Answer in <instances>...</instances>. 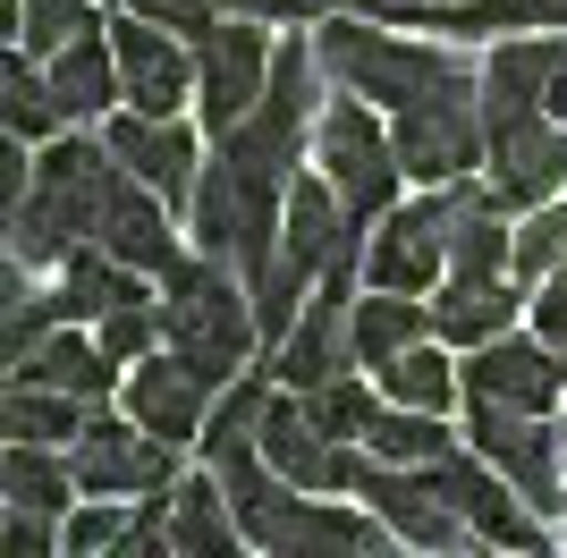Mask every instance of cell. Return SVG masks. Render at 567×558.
I'll list each match as a JSON object with an SVG mask.
<instances>
[{"mask_svg":"<svg viewBox=\"0 0 567 558\" xmlns=\"http://www.w3.org/2000/svg\"><path fill=\"white\" fill-rule=\"evenodd\" d=\"M111 186H118V153L94 136H60L34 162V186L25 204L9 211V255L25 271H60L76 246L102 237V211H111Z\"/></svg>","mask_w":567,"mask_h":558,"instance_id":"obj_1","label":"cell"},{"mask_svg":"<svg viewBox=\"0 0 567 558\" xmlns=\"http://www.w3.org/2000/svg\"><path fill=\"white\" fill-rule=\"evenodd\" d=\"M162 322H169L162 348H178L213 390H229L237 372H246V355L262 348L255 288H237L229 262H213V255H187L178 271L162 279Z\"/></svg>","mask_w":567,"mask_h":558,"instance_id":"obj_2","label":"cell"},{"mask_svg":"<svg viewBox=\"0 0 567 558\" xmlns=\"http://www.w3.org/2000/svg\"><path fill=\"white\" fill-rule=\"evenodd\" d=\"M280 220H288V178L237 162L220 144L204 162V186H195V246L213 262H229L237 279H255L262 262L280 255Z\"/></svg>","mask_w":567,"mask_h":558,"instance_id":"obj_3","label":"cell"},{"mask_svg":"<svg viewBox=\"0 0 567 558\" xmlns=\"http://www.w3.org/2000/svg\"><path fill=\"white\" fill-rule=\"evenodd\" d=\"M399 162L406 178H424V186H457L466 169L492 162V118H483V76L474 69H450L432 93H415L399 111Z\"/></svg>","mask_w":567,"mask_h":558,"instance_id":"obj_4","label":"cell"},{"mask_svg":"<svg viewBox=\"0 0 567 558\" xmlns=\"http://www.w3.org/2000/svg\"><path fill=\"white\" fill-rule=\"evenodd\" d=\"M313 51H322L331 85L364 93V102H390V111H406L415 93H432L450 69H466L450 43H406V34H381V25H355V18H331L313 34Z\"/></svg>","mask_w":567,"mask_h":558,"instance_id":"obj_5","label":"cell"},{"mask_svg":"<svg viewBox=\"0 0 567 558\" xmlns=\"http://www.w3.org/2000/svg\"><path fill=\"white\" fill-rule=\"evenodd\" d=\"M322 51L313 43H280L271 51V85H262V102H255V118H237L229 136V153L237 162H255V169H271V178H297V153H306V136L322 127Z\"/></svg>","mask_w":567,"mask_h":558,"instance_id":"obj_6","label":"cell"},{"mask_svg":"<svg viewBox=\"0 0 567 558\" xmlns=\"http://www.w3.org/2000/svg\"><path fill=\"white\" fill-rule=\"evenodd\" d=\"M313 169L339 186V204H348L355 220H381V211H390V195H399V178H406L399 136H381V118L364 111V93H348V85L322 102V127H313Z\"/></svg>","mask_w":567,"mask_h":558,"instance_id":"obj_7","label":"cell"},{"mask_svg":"<svg viewBox=\"0 0 567 558\" xmlns=\"http://www.w3.org/2000/svg\"><path fill=\"white\" fill-rule=\"evenodd\" d=\"M355 279H364V237H348V246L322 262V288L306 297V313L288 330V348H280L288 390H322V381H339V372L355 364V304H364Z\"/></svg>","mask_w":567,"mask_h":558,"instance_id":"obj_8","label":"cell"},{"mask_svg":"<svg viewBox=\"0 0 567 558\" xmlns=\"http://www.w3.org/2000/svg\"><path fill=\"white\" fill-rule=\"evenodd\" d=\"M76 465V490L85 499H169L178 490V465H169V441H153L136 415H94L85 432L69 441Z\"/></svg>","mask_w":567,"mask_h":558,"instance_id":"obj_9","label":"cell"},{"mask_svg":"<svg viewBox=\"0 0 567 558\" xmlns=\"http://www.w3.org/2000/svg\"><path fill=\"white\" fill-rule=\"evenodd\" d=\"M466 441H474L483 457L499 465V474H508V483L525 490V508H534V516H567V483H559L567 441H559V432H543V415L474 397V415H466Z\"/></svg>","mask_w":567,"mask_h":558,"instance_id":"obj_10","label":"cell"},{"mask_svg":"<svg viewBox=\"0 0 567 558\" xmlns=\"http://www.w3.org/2000/svg\"><path fill=\"white\" fill-rule=\"evenodd\" d=\"M355 499L390 525V534L406 541V550H432V558H457L474 541V525L457 516V499L441 490V474L432 465H364V483H355Z\"/></svg>","mask_w":567,"mask_h":558,"instance_id":"obj_11","label":"cell"},{"mask_svg":"<svg viewBox=\"0 0 567 558\" xmlns=\"http://www.w3.org/2000/svg\"><path fill=\"white\" fill-rule=\"evenodd\" d=\"M450 279V195H424V204H390L381 229L364 237V288H399V297H424Z\"/></svg>","mask_w":567,"mask_h":558,"instance_id":"obj_12","label":"cell"},{"mask_svg":"<svg viewBox=\"0 0 567 558\" xmlns=\"http://www.w3.org/2000/svg\"><path fill=\"white\" fill-rule=\"evenodd\" d=\"M271 51L280 43H262V25H246V18L213 25V34L195 43V102L213 118V136H229L237 118H255L262 85H271Z\"/></svg>","mask_w":567,"mask_h":558,"instance_id":"obj_13","label":"cell"},{"mask_svg":"<svg viewBox=\"0 0 567 558\" xmlns=\"http://www.w3.org/2000/svg\"><path fill=\"white\" fill-rule=\"evenodd\" d=\"M567 186V118L550 111H525V118H499L492 127V195L508 211H543L559 204Z\"/></svg>","mask_w":567,"mask_h":558,"instance_id":"obj_14","label":"cell"},{"mask_svg":"<svg viewBox=\"0 0 567 558\" xmlns=\"http://www.w3.org/2000/svg\"><path fill=\"white\" fill-rule=\"evenodd\" d=\"M432 474H441V490L457 499V516L474 525V541H499V550H517V558L543 550V516L525 508V490L508 483V474H499L483 448H474V457H466V448H450Z\"/></svg>","mask_w":567,"mask_h":558,"instance_id":"obj_15","label":"cell"},{"mask_svg":"<svg viewBox=\"0 0 567 558\" xmlns=\"http://www.w3.org/2000/svg\"><path fill=\"white\" fill-rule=\"evenodd\" d=\"M111 51H118V93H127V111L144 118H178V102L195 93V51L153 18H127L111 25Z\"/></svg>","mask_w":567,"mask_h":558,"instance_id":"obj_16","label":"cell"},{"mask_svg":"<svg viewBox=\"0 0 567 558\" xmlns=\"http://www.w3.org/2000/svg\"><path fill=\"white\" fill-rule=\"evenodd\" d=\"M466 397H492V406H525V415H550L567 397V364L550 339H483L466 355Z\"/></svg>","mask_w":567,"mask_h":558,"instance_id":"obj_17","label":"cell"},{"mask_svg":"<svg viewBox=\"0 0 567 558\" xmlns=\"http://www.w3.org/2000/svg\"><path fill=\"white\" fill-rule=\"evenodd\" d=\"M262 465H280L297 490H355L364 483V457L306 415V397H271V415H262Z\"/></svg>","mask_w":567,"mask_h":558,"instance_id":"obj_18","label":"cell"},{"mask_svg":"<svg viewBox=\"0 0 567 558\" xmlns=\"http://www.w3.org/2000/svg\"><path fill=\"white\" fill-rule=\"evenodd\" d=\"M102 144H111L118 169H127V178H144L162 204H195L204 162H195V136L178 127V118H144V111H127V118H111V127H102Z\"/></svg>","mask_w":567,"mask_h":558,"instance_id":"obj_19","label":"cell"},{"mask_svg":"<svg viewBox=\"0 0 567 558\" xmlns=\"http://www.w3.org/2000/svg\"><path fill=\"white\" fill-rule=\"evenodd\" d=\"M204 397H213V381H204L178 348H153L136 372H127V415H136L153 441H169V448L195 441V432L213 423V415H204Z\"/></svg>","mask_w":567,"mask_h":558,"instance_id":"obj_20","label":"cell"},{"mask_svg":"<svg viewBox=\"0 0 567 558\" xmlns=\"http://www.w3.org/2000/svg\"><path fill=\"white\" fill-rule=\"evenodd\" d=\"M94 246L118 255L127 271H153V279H169L178 262H187V255H178V229H169V204L144 178H127V169H118V186H111V211H102Z\"/></svg>","mask_w":567,"mask_h":558,"instance_id":"obj_21","label":"cell"},{"mask_svg":"<svg viewBox=\"0 0 567 558\" xmlns=\"http://www.w3.org/2000/svg\"><path fill=\"white\" fill-rule=\"evenodd\" d=\"M499 195L492 186H450V279H499L517 271V237L499 229Z\"/></svg>","mask_w":567,"mask_h":558,"instance_id":"obj_22","label":"cell"},{"mask_svg":"<svg viewBox=\"0 0 567 558\" xmlns=\"http://www.w3.org/2000/svg\"><path fill=\"white\" fill-rule=\"evenodd\" d=\"M162 525H169V550H178V558H246V525H237L220 474L178 483V490L162 499Z\"/></svg>","mask_w":567,"mask_h":558,"instance_id":"obj_23","label":"cell"},{"mask_svg":"<svg viewBox=\"0 0 567 558\" xmlns=\"http://www.w3.org/2000/svg\"><path fill=\"white\" fill-rule=\"evenodd\" d=\"M559 51L567 34H543V43H499L483 60V118H525V111H550V76H559Z\"/></svg>","mask_w":567,"mask_h":558,"instance_id":"obj_24","label":"cell"},{"mask_svg":"<svg viewBox=\"0 0 567 558\" xmlns=\"http://www.w3.org/2000/svg\"><path fill=\"white\" fill-rule=\"evenodd\" d=\"M348 220H355V211L339 204V186H331V178H306V169L288 178V220H280V246H288L297 262H313V271H322V262H331L339 246H348Z\"/></svg>","mask_w":567,"mask_h":558,"instance_id":"obj_25","label":"cell"},{"mask_svg":"<svg viewBox=\"0 0 567 558\" xmlns=\"http://www.w3.org/2000/svg\"><path fill=\"white\" fill-rule=\"evenodd\" d=\"M51 93H60V118H102L111 102H127L118 93V51L94 34H76L69 51H51Z\"/></svg>","mask_w":567,"mask_h":558,"instance_id":"obj_26","label":"cell"},{"mask_svg":"<svg viewBox=\"0 0 567 558\" xmlns=\"http://www.w3.org/2000/svg\"><path fill=\"white\" fill-rule=\"evenodd\" d=\"M18 381H43V390H69V397H102L118 381V364L102 355V339H76V330H51L18 355Z\"/></svg>","mask_w":567,"mask_h":558,"instance_id":"obj_27","label":"cell"},{"mask_svg":"<svg viewBox=\"0 0 567 558\" xmlns=\"http://www.w3.org/2000/svg\"><path fill=\"white\" fill-rule=\"evenodd\" d=\"M432 339V304L399 297V288H373V297L355 304V364L381 372V364H399L406 348H424Z\"/></svg>","mask_w":567,"mask_h":558,"instance_id":"obj_28","label":"cell"},{"mask_svg":"<svg viewBox=\"0 0 567 558\" xmlns=\"http://www.w3.org/2000/svg\"><path fill=\"white\" fill-rule=\"evenodd\" d=\"M508 313H517V288H508V279H441V297H432V330L457 339V348L499 339Z\"/></svg>","mask_w":567,"mask_h":558,"instance_id":"obj_29","label":"cell"},{"mask_svg":"<svg viewBox=\"0 0 567 558\" xmlns=\"http://www.w3.org/2000/svg\"><path fill=\"white\" fill-rule=\"evenodd\" d=\"M271 397H280V390H271L262 372H237L229 397H220L213 423H204V457H213V465L255 457V448H262V415H271Z\"/></svg>","mask_w":567,"mask_h":558,"instance_id":"obj_30","label":"cell"},{"mask_svg":"<svg viewBox=\"0 0 567 558\" xmlns=\"http://www.w3.org/2000/svg\"><path fill=\"white\" fill-rule=\"evenodd\" d=\"M381 390H390V406H424V415H450L457 390H466V364H450L441 348H406L399 364H381Z\"/></svg>","mask_w":567,"mask_h":558,"instance_id":"obj_31","label":"cell"},{"mask_svg":"<svg viewBox=\"0 0 567 558\" xmlns=\"http://www.w3.org/2000/svg\"><path fill=\"white\" fill-rule=\"evenodd\" d=\"M364 448H373L381 465H441L457 441L441 432V415H424V406H381V415L364 423Z\"/></svg>","mask_w":567,"mask_h":558,"instance_id":"obj_32","label":"cell"},{"mask_svg":"<svg viewBox=\"0 0 567 558\" xmlns=\"http://www.w3.org/2000/svg\"><path fill=\"white\" fill-rule=\"evenodd\" d=\"M76 499V465L51 457L43 441H9V508H43V516H69Z\"/></svg>","mask_w":567,"mask_h":558,"instance_id":"obj_33","label":"cell"},{"mask_svg":"<svg viewBox=\"0 0 567 558\" xmlns=\"http://www.w3.org/2000/svg\"><path fill=\"white\" fill-rule=\"evenodd\" d=\"M76 432H85V397H69V390H43V381H18V390H9V441L69 448Z\"/></svg>","mask_w":567,"mask_h":558,"instance_id":"obj_34","label":"cell"},{"mask_svg":"<svg viewBox=\"0 0 567 558\" xmlns=\"http://www.w3.org/2000/svg\"><path fill=\"white\" fill-rule=\"evenodd\" d=\"M441 34H525V25H567V0H450L432 9Z\"/></svg>","mask_w":567,"mask_h":558,"instance_id":"obj_35","label":"cell"},{"mask_svg":"<svg viewBox=\"0 0 567 558\" xmlns=\"http://www.w3.org/2000/svg\"><path fill=\"white\" fill-rule=\"evenodd\" d=\"M313 279H322V271H313V262H297L288 246L262 262L255 279H246V288H255V322H262V339H288V330H297V313H306V288H313Z\"/></svg>","mask_w":567,"mask_h":558,"instance_id":"obj_36","label":"cell"},{"mask_svg":"<svg viewBox=\"0 0 567 558\" xmlns=\"http://www.w3.org/2000/svg\"><path fill=\"white\" fill-rule=\"evenodd\" d=\"M34 51L9 43V136L43 144L51 127H60V93H51V69H25Z\"/></svg>","mask_w":567,"mask_h":558,"instance_id":"obj_37","label":"cell"},{"mask_svg":"<svg viewBox=\"0 0 567 558\" xmlns=\"http://www.w3.org/2000/svg\"><path fill=\"white\" fill-rule=\"evenodd\" d=\"M94 339H102V355H111V364H144V355H153V348L169 339L162 297H127V304H111Z\"/></svg>","mask_w":567,"mask_h":558,"instance_id":"obj_38","label":"cell"},{"mask_svg":"<svg viewBox=\"0 0 567 558\" xmlns=\"http://www.w3.org/2000/svg\"><path fill=\"white\" fill-rule=\"evenodd\" d=\"M76 34H94V18H85V0H18V43L34 51V60H51V51H69Z\"/></svg>","mask_w":567,"mask_h":558,"instance_id":"obj_39","label":"cell"},{"mask_svg":"<svg viewBox=\"0 0 567 558\" xmlns=\"http://www.w3.org/2000/svg\"><path fill=\"white\" fill-rule=\"evenodd\" d=\"M297 397H306V415L322 423L331 441H364V423L381 415L373 397H364V381H355V372H339V381H322V390H297Z\"/></svg>","mask_w":567,"mask_h":558,"instance_id":"obj_40","label":"cell"},{"mask_svg":"<svg viewBox=\"0 0 567 558\" xmlns=\"http://www.w3.org/2000/svg\"><path fill=\"white\" fill-rule=\"evenodd\" d=\"M567 271V204H543L517 229V279H550Z\"/></svg>","mask_w":567,"mask_h":558,"instance_id":"obj_41","label":"cell"},{"mask_svg":"<svg viewBox=\"0 0 567 558\" xmlns=\"http://www.w3.org/2000/svg\"><path fill=\"white\" fill-rule=\"evenodd\" d=\"M60 541H69V558H102L127 541V516L111 508V499H94V508H69L60 516Z\"/></svg>","mask_w":567,"mask_h":558,"instance_id":"obj_42","label":"cell"},{"mask_svg":"<svg viewBox=\"0 0 567 558\" xmlns=\"http://www.w3.org/2000/svg\"><path fill=\"white\" fill-rule=\"evenodd\" d=\"M9 558H69V541H60V516H43V508H9Z\"/></svg>","mask_w":567,"mask_h":558,"instance_id":"obj_43","label":"cell"},{"mask_svg":"<svg viewBox=\"0 0 567 558\" xmlns=\"http://www.w3.org/2000/svg\"><path fill=\"white\" fill-rule=\"evenodd\" d=\"M127 9L153 18V25H169V34H195V43L220 25V0H127Z\"/></svg>","mask_w":567,"mask_h":558,"instance_id":"obj_44","label":"cell"},{"mask_svg":"<svg viewBox=\"0 0 567 558\" xmlns=\"http://www.w3.org/2000/svg\"><path fill=\"white\" fill-rule=\"evenodd\" d=\"M534 330H543L550 348L567 355V271H550V279H534Z\"/></svg>","mask_w":567,"mask_h":558,"instance_id":"obj_45","label":"cell"},{"mask_svg":"<svg viewBox=\"0 0 567 558\" xmlns=\"http://www.w3.org/2000/svg\"><path fill=\"white\" fill-rule=\"evenodd\" d=\"M229 18H246V25H297V18H313L322 0H220Z\"/></svg>","mask_w":567,"mask_h":558,"instance_id":"obj_46","label":"cell"},{"mask_svg":"<svg viewBox=\"0 0 567 558\" xmlns=\"http://www.w3.org/2000/svg\"><path fill=\"white\" fill-rule=\"evenodd\" d=\"M364 18H424V0H364Z\"/></svg>","mask_w":567,"mask_h":558,"instance_id":"obj_47","label":"cell"},{"mask_svg":"<svg viewBox=\"0 0 567 558\" xmlns=\"http://www.w3.org/2000/svg\"><path fill=\"white\" fill-rule=\"evenodd\" d=\"M550 118H567V51H559V76H550Z\"/></svg>","mask_w":567,"mask_h":558,"instance_id":"obj_48","label":"cell"},{"mask_svg":"<svg viewBox=\"0 0 567 558\" xmlns=\"http://www.w3.org/2000/svg\"><path fill=\"white\" fill-rule=\"evenodd\" d=\"M102 558H127V541H118V550H102Z\"/></svg>","mask_w":567,"mask_h":558,"instance_id":"obj_49","label":"cell"},{"mask_svg":"<svg viewBox=\"0 0 567 558\" xmlns=\"http://www.w3.org/2000/svg\"><path fill=\"white\" fill-rule=\"evenodd\" d=\"M525 558H543V550H525Z\"/></svg>","mask_w":567,"mask_h":558,"instance_id":"obj_50","label":"cell"},{"mask_svg":"<svg viewBox=\"0 0 567 558\" xmlns=\"http://www.w3.org/2000/svg\"><path fill=\"white\" fill-rule=\"evenodd\" d=\"M457 558H466V550H457Z\"/></svg>","mask_w":567,"mask_h":558,"instance_id":"obj_51","label":"cell"},{"mask_svg":"<svg viewBox=\"0 0 567 558\" xmlns=\"http://www.w3.org/2000/svg\"><path fill=\"white\" fill-rule=\"evenodd\" d=\"M559 441H567V432H559Z\"/></svg>","mask_w":567,"mask_h":558,"instance_id":"obj_52","label":"cell"}]
</instances>
